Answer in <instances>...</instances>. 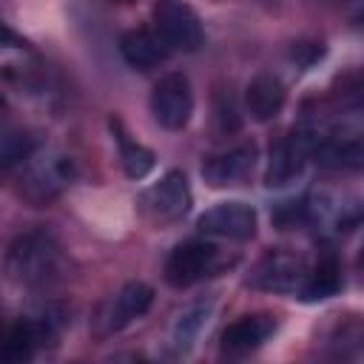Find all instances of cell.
Listing matches in <instances>:
<instances>
[{
	"label": "cell",
	"instance_id": "cell-9",
	"mask_svg": "<svg viewBox=\"0 0 364 364\" xmlns=\"http://www.w3.org/2000/svg\"><path fill=\"white\" fill-rule=\"evenodd\" d=\"M199 230L208 236L245 242L256 233V210L245 202H222L199 216Z\"/></svg>",
	"mask_w": 364,
	"mask_h": 364
},
{
	"label": "cell",
	"instance_id": "cell-14",
	"mask_svg": "<svg viewBox=\"0 0 364 364\" xmlns=\"http://www.w3.org/2000/svg\"><path fill=\"white\" fill-rule=\"evenodd\" d=\"M119 51H122L125 63H128L131 68H139V71H148V68L159 65V63L168 57L165 43H162L154 31H148V28H134V31L122 34Z\"/></svg>",
	"mask_w": 364,
	"mask_h": 364
},
{
	"label": "cell",
	"instance_id": "cell-3",
	"mask_svg": "<svg viewBox=\"0 0 364 364\" xmlns=\"http://www.w3.org/2000/svg\"><path fill=\"white\" fill-rule=\"evenodd\" d=\"M193 205L188 179L182 171H168L159 182H154L151 188L142 191L139 196V210L151 219V222H176L182 219Z\"/></svg>",
	"mask_w": 364,
	"mask_h": 364
},
{
	"label": "cell",
	"instance_id": "cell-20",
	"mask_svg": "<svg viewBox=\"0 0 364 364\" xmlns=\"http://www.w3.org/2000/svg\"><path fill=\"white\" fill-rule=\"evenodd\" d=\"M6 40H14V37H11V31H9V28L0 23V43H6Z\"/></svg>",
	"mask_w": 364,
	"mask_h": 364
},
{
	"label": "cell",
	"instance_id": "cell-12",
	"mask_svg": "<svg viewBox=\"0 0 364 364\" xmlns=\"http://www.w3.org/2000/svg\"><path fill=\"white\" fill-rule=\"evenodd\" d=\"M154 301V290L145 282H128L108 304L105 310V327L108 330H122L125 324H131L134 318L145 316L148 307Z\"/></svg>",
	"mask_w": 364,
	"mask_h": 364
},
{
	"label": "cell",
	"instance_id": "cell-13",
	"mask_svg": "<svg viewBox=\"0 0 364 364\" xmlns=\"http://www.w3.org/2000/svg\"><path fill=\"white\" fill-rule=\"evenodd\" d=\"M284 100H287V91L282 85L279 77L273 74H259L250 80L247 85V94H245V102H247V111L253 119L259 122H267L273 117H279V111L284 108Z\"/></svg>",
	"mask_w": 364,
	"mask_h": 364
},
{
	"label": "cell",
	"instance_id": "cell-5",
	"mask_svg": "<svg viewBox=\"0 0 364 364\" xmlns=\"http://www.w3.org/2000/svg\"><path fill=\"white\" fill-rule=\"evenodd\" d=\"M216 264V247L210 242L193 239L179 245L165 262V282L171 287H191L193 282L205 279Z\"/></svg>",
	"mask_w": 364,
	"mask_h": 364
},
{
	"label": "cell",
	"instance_id": "cell-22",
	"mask_svg": "<svg viewBox=\"0 0 364 364\" xmlns=\"http://www.w3.org/2000/svg\"><path fill=\"white\" fill-rule=\"evenodd\" d=\"M0 102H3V100H0Z\"/></svg>",
	"mask_w": 364,
	"mask_h": 364
},
{
	"label": "cell",
	"instance_id": "cell-10",
	"mask_svg": "<svg viewBox=\"0 0 364 364\" xmlns=\"http://www.w3.org/2000/svg\"><path fill=\"white\" fill-rule=\"evenodd\" d=\"M310 154V139L301 134L284 136L270 148L267 156V171H264V185L267 188H284L290 185L301 171H304V159Z\"/></svg>",
	"mask_w": 364,
	"mask_h": 364
},
{
	"label": "cell",
	"instance_id": "cell-6",
	"mask_svg": "<svg viewBox=\"0 0 364 364\" xmlns=\"http://www.w3.org/2000/svg\"><path fill=\"white\" fill-rule=\"evenodd\" d=\"M307 270L304 262L293 253L284 250H270L250 273V284L259 290H270V293H296L304 282Z\"/></svg>",
	"mask_w": 364,
	"mask_h": 364
},
{
	"label": "cell",
	"instance_id": "cell-19",
	"mask_svg": "<svg viewBox=\"0 0 364 364\" xmlns=\"http://www.w3.org/2000/svg\"><path fill=\"white\" fill-rule=\"evenodd\" d=\"M290 57H293L301 68H310L316 60L324 57V46H321V43H296V46L290 48Z\"/></svg>",
	"mask_w": 364,
	"mask_h": 364
},
{
	"label": "cell",
	"instance_id": "cell-18",
	"mask_svg": "<svg viewBox=\"0 0 364 364\" xmlns=\"http://www.w3.org/2000/svg\"><path fill=\"white\" fill-rule=\"evenodd\" d=\"M208 316H210V304H208V307H205V304H193L188 313L179 316V321H176V327H173V344H176L179 353H185V350L196 341V336H199L202 327L208 324Z\"/></svg>",
	"mask_w": 364,
	"mask_h": 364
},
{
	"label": "cell",
	"instance_id": "cell-21",
	"mask_svg": "<svg viewBox=\"0 0 364 364\" xmlns=\"http://www.w3.org/2000/svg\"><path fill=\"white\" fill-rule=\"evenodd\" d=\"M114 3H131V0H114Z\"/></svg>",
	"mask_w": 364,
	"mask_h": 364
},
{
	"label": "cell",
	"instance_id": "cell-1",
	"mask_svg": "<svg viewBox=\"0 0 364 364\" xmlns=\"http://www.w3.org/2000/svg\"><path fill=\"white\" fill-rule=\"evenodd\" d=\"M60 270V250L46 233H26L9 250V273L14 282L40 287Z\"/></svg>",
	"mask_w": 364,
	"mask_h": 364
},
{
	"label": "cell",
	"instance_id": "cell-16",
	"mask_svg": "<svg viewBox=\"0 0 364 364\" xmlns=\"http://www.w3.org/2000/svg\"><path fill=\"white\" fill-rule=\"evenodd\" d=\"M34 154V139L0 119V168H14Z\"/></svg>",
	"mask_w": 364,
	"mask_h": 364
},
{
	"label": "cell",
	"instance_id": "cell-7",
	"mask_svg": "<svg viewBox=\"0 0 364 364\" xmlns=\"http://www.w3.org/2000/svg\"><path fill=\"white\" fill-rule=\"evenodd\" d=\"M26 162H28V168L23 176V188H26V196H31L34 202H46V199L57 196L74 179V165L65 156L48 154L43 159L28 156Z\"/></svg>",
	"mask_w": 364,
	"mask_h": 364
},
{
	"label": "cell",
	"instance_id": "cell-17",
	"mask_svg": "<svg viewBox=\"0 0 364 364\" xmlns=\"http://www.w3.org/2000/svg\"><path fill=\"white\" fill-rule=\"evenodd\" d=\"M117 139H119V156H122V168H125V173H128L131 179H142V176H148V173L154 171V165H156L154 151H148V148L139 145V142H131L125 134H119Z\"/></svg>",
	"mask_w": 364,
	"mask_h": 364
},
{
	"label": "cell",
	"instance_id": "cell-8",
	"mask_svg": "<svg viewBox=\"0 0 364 364\" xmlns=\"http://www.w3.org/2000/svg\"><path fill=\"white\" fill-rule=\"evenodd\" d=\"M256 145L253 142H239L222 154H213L205 159L202 165V176L210 188H230V185H242L256 165Z\"/></svg>",
	"mask_w": 364,
	"mask_h": 364
},
{
	"label": "cell",
	"instance_id": "cell-2",
	"mask_svg": "<svg viewBox=\"0 0 364 364\" xmlns=\"http://www.w3.org/2000/svg\"><path fill=\"white\" fill-rule=\"evenodd\" d=\"M154 28L165 48L199 51L205 46V28L199 14L185 0H159L154 6Z\"/></svg>",
	"mask_w": 364,
	"mask_h": 364
},
{
	"label": "cell",
	"instance_id": "cell-15",
	"mask_svg": "<svg viewBox=\"0 0 364 364\" xmlns=\"http://www.w3.org/2000/svg\"><path fill=\"white\" fill-rule=\"evenodd\" d=\"M341 267H338V262L336 259H324V262H318V267L313 270V273H307L304 276V282H301V287H299V296L304 299V301H324V299H330V296H336L338 290H341Z\"/></svg>",
	"mask_w": 364,
	"mask_h": 364
},
{
	"label": "cell",
	"instance_id": "cell-4",
	"mask_svg": "<svg viewBox=\"0 0 364 364\" xmlns=\"http://www.w3.org/2000/svg\"><path fill=\"white\" fill-rule=\"evenodd\" d=\"M151 114L168 131H182L193 114V91L185 74L162 77L151 91Z\"/></svg>",
	"mask_w": 364,
	"mask_h": 364
},
{
	"label": "cell",
	"instance_id": "cell-11",
	"mask_svg": "<svg viewBox=\"0 0 364 364\" xmlns=\"http://www.w3.org/2000/svg\"><path fill=\"white\" fill-rule=\"evenodd\" d=\"M273 333H276V318H273V316H267V313L242 316L239 321H233V324L222 333V353H228V355L253 353V350L262 347Z\"/></svg>",
	"mask_w": 364,
	"mask_h": 364
}]
</instances>
